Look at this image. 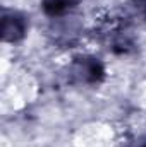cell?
<instances>
[{
    "label": "cell",
    "instance_id": "1",
    "mask_svg": "<svg viewBox=\"0 0 146 147\" xmlns=\"http://www.w3.org/2000/svg\"><path fill=\"white\" fill-rule=\"evenodd\" d=\"M26 31V22L21 16L12 14V16H5L3 17V26H2V33L5 41H17L24 36Z\"/></svg>",
    "mask_w": 146,
    "mask_h": 147
},
{
    "label": "cell",
    "instance_id": "2",
    "mask_svg": "<svg viewBox=\"0 0 146 147\" xmlns=\"http://www.w3.org/2000/svg\"><path fill=\"white\" fill-rule=\"evenodd\" d=\"M76 0H43V9L48 16H62L72 9Z\"/></svg>",
    "mask_w": 146,
    "mask_h": 147
}]
</instances>
